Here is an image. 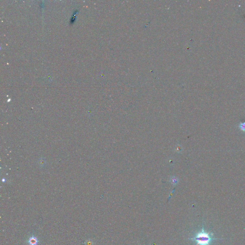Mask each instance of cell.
Masks as SVG:
<instances>
[{
    "mask_svg": "<svg viewBox=\"0 0 245 245\" xmlns=\"http://www.w3.org/2000/svg\"><path fill=\"white\" fill-rule=\"evenodd\" d=\"M238 127L241 131L245 132V122H240L238 125Z\"/></svg>",
    "mask_w": 245,
    "mask_h": 245,
    "instance_id": "obj_3",
    "label": "cell"
},
{
    "mask_svg": "<svg viewBox=\"0 0 245 245\" xmlns=\"http://www.w3.org/2000/svg\"><path fill=\"white\" fill-rule=\"evenodd\" d=\"M189 239L194 241L196 245H210L212 240L219 239L212 238L210 233L205 232L202 227L201 231L196 233L193 237L189 238Z\"/></svg>",
    "mask_w": 245,
    "mask_h": 245,
    "instance_id": "obj_1",
    "label": "cell"
},
{
    "mask_svg": "<svg viewBox=\"0 0 245 245\" xmlns=\"http://www.w3.org/2000/svg\"><path fill=\"white\" fill-rule=\"evenodd\" d=\"M28 242L30 245H36L38 242V241L36 237L33 236L29 238Z\"/></svg>",
    "mask_w": 245,
    "mask_h": 245,
    "instance_id": "obj_2",
    "label": "cell"
},
{
    "mask_svg": "<svg viewBox=\"0 0 245 245\" xmlns=\"http://www.w3.org/2000/svg\"><path fill=\"white\" fill-rule=\"evenodd\" d=\"M178 181H179L178 179L177 178H175L174 176H173V177H171V179H170V182H171V183L172 185H176V184L178 183Z\"/></svg>",
    "mask_w": 245,
    "mask_h": 245,
    "instance_id": "obj_4",
    "label": "cell"
}]
</instances>
